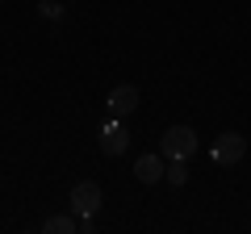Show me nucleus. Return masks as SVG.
Segmentation results:
<instances>
[{
  "mask_svg": "<svg viewBox=\"0 0 251 234\" xmlns=\"http://www.w3.org/2000/svg\"><path fill=\"white\" fill-rule=\"evenodd\" d=\"M193 151H197V134H193V126H168L159 138V155L163 159H193Z\"/></svg>",
  "mask_w": 251,
  "mask_h": 234,
  "instance_id": "obj_1",
  "label": "nucleus"
},
{
  "mask_svg": "<svg viewBox=\"0 0 251 234\" xmlns=\"http://www.w3.org/2000/svg\"><path fill=\"white\" fill-rule=\"evenodd\" d=\"M130 142H134V138H130V130H126L122 117H109L105 126H100V151L105 155H126Z\"/></svg>",
  "mask_w": 251,
  "mask_h": 234,
  "instance_id": "obj_2",
  "label": "nucleus"
},
{
  "mask_svg": "<svg viewBox=\"0 0 251 234\" xmlns=\"http://www.w3.org/2000/svg\"><path fill=\"white\" fill-rule=\"evenodd\" d=\"M243 155H247V138L234 134V130H226V134L214 142V163H226V167H234V163H243Z\"/></svg>",
  "mask_w": 251,
  "mask_h": 234,
  "instance_id": "obj_3",
  "label": "nucleus"
},
{
  "mask_svg": "<svg viewBox=\"0 0 251 234\" xmlns=\"http://www.w3.org/2000/svg\"><path fill=\"white\" fill-rule=\"evenodd\" d=\"M105 109H109V117H122L126 121V117L138 109V88L134 84H117V88L105 96Z\"/></svg>",
  "mask_w": 251,
  "mask_h": 234,
  "instance_id": "obj_4",
  "label": "nucleus"
},
{
  "mask_svg": "<svg viewBox=\"0 0 251 234\" xmlns=\"http://www.w3.org/2000/svg\"><path fill=\"white\" fill-rule=\"evenodd\" d=\"M72 209L75 213H92L97 217V209H100V184L97 180H80V184H72Z\"/></svg>",
  "mask_w": 251,
  "mask_h": 234,
  "instance_id": "obj_5",
  "label": "nucleus"
},
{
  "mask_svg": "<svg viewBox=\"0 0 251 234\" xmlns=\"http://www.w3.org/2000/svg\"><path fill=\"white\" fill-rule=\"evenodd\" d=\"M134 176H138L143 184H159L163 159H159V155H138V159H134Z\"/></svg>",
  "mask_w": 251,
  "mask_h": 234,
  "instance_id": "obj_6",
  "label": "nucleus"
},
{
  "mask_svg": "<svg viewBox=\"0 0 251 234\" xmlns=\"http://www.w3.org/2000/svg\"><path fill=\"white\" fill-rule=\"evenodd\" d=\"M163 180L180 188V184L188 180V159H168V163H163Z\"/></svg>",
  "mask_w": 251,
  "mask_h": 234,
  "instance_id": "obj_7",
  "label": "nucleus"
},
{
  "mask_svg": "<svg viewBox=\"0 0 251 234\" xmlns=\"http://www.w3.org/2000/svg\"><path fill=\"white\" fill-rule=\"evenodd\" d=\"M42 230H46V234H72V230H75V222H72L67 213H54V217H46Z\"/></svg>",
  "mask_w": 251,
  "mask_h": 234,
  "instance_id": "obj_8",
  "label": "nucleus"
},
{
  "mask_svg": "<svg viewBox=\"0 0 251 234\" xmlns=\"http://www.w3.org/2000/svg\"><path fill=\"white\" fill-rule=\"evenodd\" d=\"M42 17H63V4L59 0H42Z\"/></svg>",
  "mask_w": 251,
  "mask_h": 234,
  "instance_id": "obj_9",
  "label": "nucleus"
}]
</instances>
